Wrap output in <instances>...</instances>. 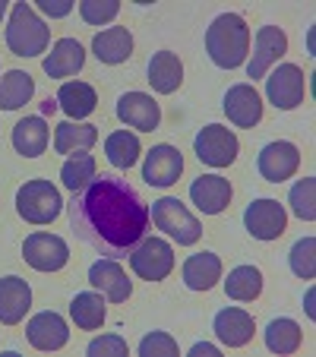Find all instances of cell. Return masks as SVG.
<instances>
[{"label": "cell", "instance_id": "19", "mask_svg": "<svg viewBox=\"0 0 316 357\" xmlns=\"http://www.w3.org/2000/svg\"><path fill=\"white\" fill-rule=\"evenodd\" d=\"M26 335H29V344L38 351H61L70 338V329H67V323H63V317L45 310L29 319Z\"/></svg>", "mask_w": 316, "mask_h": 357}, {"label": "cell", "instance_id": "18", "mask_svg": "<svg viewBox=\"0 0 316 357\" xmlns=\"http://www.w3.org/2000/svg\"><path fill=\"white\" fill-rule=\"evenodd\" d=\"M253 329H256L253 317L247 310H241V307H225L212 319V332H216V338L225 348H243L253 338Z\"/></svg>", "mask_w": 316, "mask_h": 357}, {"label": "cell", "instance_id": "5", "mask_svg": "<svg viewBox=\"0 0 316 357\" xmlns=\"http://www.w3.org/2000/svg\"><path fill=\"white\" fill-rule=\"evenodd\" d=\"M63 209V199L51 181H26L16 190V212L29 225H47L54 222Z\"/></svg>", "mask_w": 316, "mask_h": 357}, {"label": "cell", "instance_id": "6", "mask_svg": "<svg viewBox=\"0 0 316 357\" xmlns=\"http://www.w3.org/2000/svg\"><path fill=\"white\" fill-rule=\"evenodd\" d=\"M130 266L146 282H162L174 269V250L162 237H146V241H140L130 250Z\"/></svg>", "mask_w": 316, "mask_h": 357}, {"label": "cell", "instance_id": "11", "mask_svg": "<svg viewBox=\"0 0 316 357\" xmlns=\"http://www.w3.org/2000/svg\"><path fill=\"white\" fill-rule=\"evenodd\" d=\"M181 174H183L181 149L162 142V146H152L146 152V162H142V181H146L149 187H171V183H177Z\"/></svg>", "mask_w": 316, "mask_h": 357}, {"label": "cell", "instance_id": "2", "mask_svg": "<svg viewBox=\"0 0 316 357\" xmlns=\"http://www.w3.org/2000/svg\"><path fill=\"white\" fill-rule=\"evenodd\" d=\"M250 51V29L243 22V16L237 13H222L212 20V26L206 29V54L212 57V63L222 70H234L247 61Z\"/></svg>", "mask_w": 316, "mask_h": 357}, {"label": "cell", "instance_id": "22", "mask_svg": "<svg viewBox=\"0 0 316 357\" xmlns=\"http://www.w3.org/2000/svg\"><path fill=\"white\" fill-rule=\"evenodd\" d=\"M218 278H222V259L212 250H200V253L187 257V263H183V284L190 291H209Z\"/></svg>", "mask_w": 316, "mask_h": 357}, {"label": "cell", "instance_id": "21", "mask_svg": "<svg viewBox=\"0 0 316 357\" xmlns=\"http://www.w3.org/2000/svg\"><path fill=\"white\" fill-rule=\"evenodd\" d=\"M86 63V51L76 38H61L54 47H51V54L45 57V73L51 79H67V76H76Z\"/></svg>", "mask_w": 316, "mask_h": 357}, {"label": "cell", "instance_id": "14", "mask_svg": "<svg viewBox=\"0 0 316 357\" xmlns=\"http://www.w3.org/2000/svg\"><path fill=\"white\" fill-rule=\"evenodd\" d=\"M117 117H121L127 127L142 130V133H152L158 123H162V108L158 101L146 92H127L117 98Z\"/></svg>", "mask_w": 316, "mask_h": 357}, {"label": "cell", "instance_id": "38", "mask_svg": "<svg viewBox=\"0 0 316 357\" xmlns=\"http://www.w3.org/2000/svg\"><path fill=\"white\" fill-rule=\"evenodd\" d=\"M86 354L89 357H127V342L121 335H101L95 342H89Z\"/></svg>", "mask_w": 316, "mask_h": 357}, {"label": "cell", "instance_id": "35", "mask_svg": "<svg viewBox=\"0 0 316 357\" xmlns=\"http://www.w3.org/2000/svg\"><path fill=\"white\" fill-rule=\"evenodd\" d=\"M291 272H294L297 278H313L316 275V241L313 237H303V241H297L294 247H291Z\"/></svg>", "mask_w": 316, "mask_h": 357}, {"label": "cell", "instance_id": "25", "mask_svg": "<svg viewBox=\"0 0 316 357\" xmlns=\"http://www.w3.org/2000/svg\"><path fill=\"white\" fill-rule=\"evenodd\" d=\"M92 51L95 57H98L101 63H123L130 54H133V35H130V29H105V32H98L92 38Z\"/></svg>", "mask_w": 316, "mask_h": 357}, {"label": "cell", "instance_id": "42", "mask_svg": "<svg viewBox=\"0 0 316 357\" xmlns=\"http://www.w3.org/2000/svg\"><path fill=\"white\" fill-rule=\"evenodd\" d=\"M3 13H7V3H3V0H0V20H3Z\"/></svg>", "mask_w": 316, "mask_h": 357}, {"label": "cell", "instance_id": "30", "mask_svg": "<svg viewBox=\"0 0 316 357\" xmlns=\"http://www.w3.org/2000/svg\"><path fill=\"white\" fill-rule=\"evenodd\" d=\"M105 155H108V162L121 171L133 168L136 158L142 155L140 136L130 133V130H117V133H111L108 139H105Z\"/></svg>", "mask_w": 316, "mask_h": 357}, {"label": "cell", "instance_id": "9", "mask_svg": "<svg viewBox=\"0 0 316 357\" xmlns=\"http://www.w3.org/2000/svg\"><path fill=\"white\" fill-rule=\"evenodd\" d=\"M288 225V212L278 199H253L243 212V228L250 231V237L256 241H276L285 234Z\"/></svg>", "mask_w": 316, "mask_h": 357}, {"label": "cell", "instance_id": "16", "mask_svg": "<svg viewBox=\"0 0 316 357\" xmlns=\"http://www.w3.org/2000/svg\"><path fill=\"white\" fill-rule=\"evenodd\" d=\"M89 284L95 291H101L111 303H123L133 294V284H130L127 272L117 259H98V263L89 266Z\"/></svg>", "mask_w": 316, "mask_h": 357}, {"label": "cell", "instance_id": "28", "mask_svg": "<svg viewBox=\"0 0 316 357\" xmlns=\"http://www.w3.org/2000/svg\"><path fill=\"white\" fill-rule=\"evenodd\" d=\"M35 95V79L26 70H7L0 79V108L3 111H20L29 105Z\"/></svg>", "mask_w": 316, "mask_h": 357}, {"label": "cell", "instance_id": "12", "mask_svg": "<svg viewBox=\"0 0 316 357\" xmlns=\"http://www.w3.org/2000/svg\"><path fill=\"white\" fill-rule=\"evenodd\" d=\"M297 165H301V152H297L294 142H285V139H276V142H269V146H262L259 158H256V168H259L262 181H269V183L288 181L297 171Z\"/></svg>", "mask_w": 316, "mask_h": 357}, {"label": "cell", "instance_id": "31", "mask_svg": "<svg viewBox=\"0 0 316 357\" xmlns=\"http://www.w3.org/2000/svg\"><path fill=\"white\" fill-rule=\"evenodd\" d=\"M225 294L231 301H256L262 294V272L256 266H237L228 272V282H225Z\"/></svg>", "mask_w": 316, "mask_h": 357}, {"label": "cell", "instance_id": "39", "mask_svg": "<svg viewBox=\"0 0 316 357\" xmlns=\"http://www.w3.org/2000/svg\"><path fill=\"white\" fill-rule=\"evenodd\" d=\"M38 10L45 16H51V20H63L73 10V3L70 0H38Z\"/></svg>", "mask_w": 316, "mask_h": 357}, {"label": "cell", "instance_id": "13", "mask_svg": "<svg viewBox=\"0 0 316 357\" xmlns=\"http://www.w3.org/2000/svg\"><path fill=\"white\" fill-rule=\"evenodd\" d=\"M222 108L234 127L250 130L262 121V98L253 86H247V82H237V86H231L228 92H225Z\"/></svg>", "mask_w": 316, "mask_h": 357}, {"label": "cell", "instance_id": "40", "mask_svg": "<svg viewBox=\"0 0 316 357\" xmlns=\"http://www.w3.org/2000/svg\"><path fill=\"white\" fill-rule=\"evenodd\" d=\"M190 354H193V357H200V354H212V357H216L218 348H216V344H209V342H196L193 348H190Z\"/></svg>", "mask_w": 316, "mask_h": 357}, {"label": "cell", "instance_id": "3", "mask_svg": "<svg viewBox=\"0 0 316 357\" xmlns=\"http://www.w3.org/2000/svg\"><path fill=\"white\" fill-rule=\"evenodd\" d=\"M47 26L38 20L29 3H16L13 13H10V26H7V47L13 51L16 57H38L45 54L47 47Z\"/></svg>", "mask_w": 316, "mask_h": 357}, {"label": "cell", "instance_id": "4", "mask_svg": "<svg viewBox=\"0 0 316 357\" xmlns=\"http://www.w3.org/2000/svg\"><path fill=\"white\" fill-rule=\"evenodd\" d=\"M149 215H152L155 228L165 231V234H168L171 241H177L181 247H190V243H196L202 237L200 218H196L177 196H162V199H155Z\"/></svg>", "mask_w": 316, "mask_h": 357}, {"label": "cell", "instance_id": "20", "mask_svg": "<svg viewBox=\"0 0 316 357\" xmlns=\"http://www.w3.org/2000/svg\"><path fill=\"white\" fill-rule=\"evenodd\" d=\"M29 307H32V288H29L26 278L20 275L0 278V323L3 326L22 323Z\"/></svg>", "mask_w": 316, "mask_h": 357}, {"label": "cell", "instance_id": "7", "mask_svg": "<svg viewBox=\"0 0 316 357\" xmlns=\"http://www.w3.org/2000/svg\"><path fill=\"white\" fill-rule=\"evenodd\" d=\"M193 149L202 165H209V168H228V165H234L241 142H237V136L231 133L228 127L209 123V127H202L200 133H196Z\"/></svg>", "mask_w": 316, "mask_h": 357}, {"label": "cell", "instance_id": "33", "mask_svg": "<svg viewBox=\"0 0 316 357\" xmlns=\"http://www.w3.org/2000/svg\"><path fill=\"white\" fill-rule=\"evenodd\" d=\"M61 181L70 193H82L95 181V158L86 155V152L70 155V162H63V168H61Z\"/></svg>", "mask_w": 316, "mask_h": 357}, {"label": "cell", "instance_id": "34", "mask_svg": "<svg viewBox=\"0 0 316 357\" xmlns=\"http://www.w3.org/2000/svg\"><path fill=\"white\" fill-rule=\"evenodd\" d=\"M288 202H291V212H294L301 222H313L316 218V181L313 177L297 181L288 193Z\"/></svg>", "mask_w": 316, "mask_h": 357}, {"label": "cell", "instance_id": "36", "mask_svg": "<svg viewBox=\"0 0 316 357\" xmlns=\"http://www.w3.org/2000/svg\"><path fill=\"white\" fill-rule=\"evenodd\" d=\"M177 354L181 351H177V342L171 338V332L155 329L140 342V357H177Z\"/></svg>", "mask_w": 316, "mask_h": 357}, {"label": "cell", "instance_id": "27", "mask_svg": "<svg viewBox=\"0 0 316 357\" xmlns=\"http://www.w3.org/2000/svg\"><path fill=\"white\" fill-rule=\"evenodd\" d=\"M13 149L22 158H38L47 149V123L45 117H22L13 127Z\"/></svg>", "mask_w": 316, "mask_h": 357}, {"label": "cell", "instance_id": "23", "mask_svg": "<svg viewBox=\"0 0 316 357\" xmlns=\"http://www.w3.org/2000/svg\"><path fill=\"white\" fill-rule=\"evenodd\" d=\"M98 142V127L92 123H76V121H63L54 130V152L57 155H80Z\"/></svg>", "mask_w": 316, "mask_h": 357}, {"label": "cell", "instance_id": "8", "mask_svg": "<svg viewBox=\"0 0 316 357\" xmlns=\"http://www.w3.org/2000/svg\"><path fill=\"white\" fill-rule=\"evenodd\" d=\"M22 259L38 272H61L70 259V247L63 237L35 231V234H29L26 243H22Z\"/></svg>", "mask_w": 316, "mask_h": 357}, {"label": "cell", "instance_id": "37", "mask_svg": "<svg viewBox=\"0 0 316 357\" xmlns=\"http://www.w3.org/2000/svg\"><path fill=\"white\" fill-rule=\"evenodd\" d=\"M117 13H121V3H117V0H86V3H80V16L89 26L111 22Z\"/></svg>", "mask_w": 316, "mask_h": 357}, {"label": "cell", "instance_id": "29", "mask_svg": "<svg viewBox=\"0 0 316 357\" xmlns=\"http://www.w3.org/2000/svg\"><path fill=\"white\" fill-rule=\"evenodd\" d=\"M70 317H73L76 329L82 332H95L105 323V297L95 294V291H82L70 301Z\"/></svg>", "mask_w": 316, "mask_h": 357}, {"label": "cell", "instance_id": "24", "mask_svg": "<svg viewBox=\"0 0 316 357\" xmlns=\"http://www.w3.org/2000/svg\"><path fill=\"white\" fill-rule=\"evenodd\" d=\"M149 82H152L155 92H162V95L177 92L181 82H183L181 57L171 54V51H158V54H152V61H149Z\"/></svg>", "mask_w": 316, "mask_h": 357}, {"label": "cell", "instance_id": "10", "mask_svg": "<svg viewBox=\"0 0 316 357\" xmlns=\"http://www.w3.org/2000/svg\"><path fill=\"white\" fill-rule=\"evenodd\" d=\"M303 95H307V79H303V70L297 63H282L266 79V98L282 111L297 108L303 101Z\"/></svg>", "mask_w": 316, "mask_h": 357}, {"label": "cell", "instance_id": "32", "mask_svg": "<svg viewBox=\"0 0 316 357\" xmlns=\"http://www.w3.org/2000/svg\"><path fill=\"white\" fill-rule=\"evenodd\" d=\"M301 326L294 319L282 317V319H272L266 326V348L276 351V354H294L301 348Z\"/></svg>", "mask_w": 316, "mask_h": 357}, {"label": "cell", "instance_id": "41", "mask_svg": "<svg viewBox=\"0 0 316 357\" xmlns=\"http://www.w3.org/2000/svg\"><path fill=\"white\" fill-rule=\"evenodd\" d=\"M313 291H307V317H313Z\"/></svg>", "mask_w": 316, "mask_h": 357}, {"label": "cell", "instance_id": "15", "mask_svg": "<svg viewBox=\"0 0 316 357\" xmlns=\"http://www.w3.org/2000/svg\"><path fill=\"white\" fill-rule=\"evenodd\" d=\"M285 51H288V35L278 26H262L253 41V61L247 63V76L250 79H262L266 70H269L272 63H278V57H282Z\"/></svg>", "mask_w": 316, "mask_h": 357}, {"label": "cell", "instance_id": "26", "mask_svg": "<svg viewBox=\"0 0 316 357\" xmlns=\"http://www.w3.org/2000/svg\"><path fill=\"white\" fill-rule=\"evenodd\" d=\"M98 105V95L89 82H63L61 92H57V108L70 117V121H82L89 117Z\"/></svg>", "mask_w": 316, "mask_h": 357}, {"label": "cell", "instance_id": "1", "mask_svg": "<svg viewBox=\"0 0 316 357\" xmlns=\"http://www.w3.org/2000/svg\"><path fill=\"white\" fill-rule=\"evenodd\" d=\"M70 225L73 231L108 257H123L142 241L149 225V206L117 177L101 174L76 193L70 206Z\"/></svg>", "mask_w": 316, "mask_h": 357}, {"label": "cell", "instance_id": "17", "mask_svg": "<svg viewBox=\"0 0 316 357\" xmlns=\"http://www.w3.org/2000/svg\"><path fill=\"white\" fill-rule=\"evenodd\" d=\"M190 199L202 215H218L231 202V183L218 174H200L190 183Z\"/></svg>", "mask_w": 316, "mask_h": 357}]
</instances>
